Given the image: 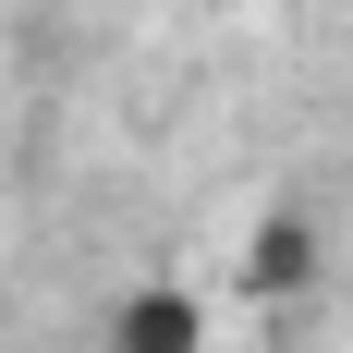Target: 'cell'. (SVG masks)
Masks as SVG:
<instances>
[{"mask_svg":"<svg viewBox=\"0 0 353 353\" xmlns=\"http://www.w3.org/2000/svg\"><path fill=\"white\" fill-rule=\"evenodd\" d=\"M110 353H208V305L183 281H146L110 305Z\"/></svg>","mask_w":353,"mask_h":353,"instance_id":"cell-1","label":"cell"},{"mask_svg":"<svg viewBox=\"0 0 353 353\" xmlns=\"http://www.w3.org/2000/svg\"><path fill=\"white\" fill-rule=\"evenodd\" d=\"M292 268H305V232H292V219H281V232H268V244H256V281L281 292V281H292Z\"/></svg>","mask_w":353,"mask_h":353,"instance_id":"cell-2","label":"cell"}]
</instances>
